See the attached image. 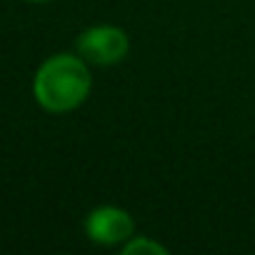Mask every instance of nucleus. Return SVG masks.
Listing matches in <instances>:
<instances>
[{
  "label": "nucleus",
  "instance_id": "nucleus-1",
  "mask_svg": "<svg viewBox=\"0 0 255 255\" xmlns=\"http://www.w3.org/2000/svg\"><path fill=\"white\" fill-rule=\"evenodd\" d=\"M90 73L75 55H55L35 75V98L45 110L65 113L78 108L90 93Z\"/></svg>",
  "mask_w": 255,
  "mask_h": 255
},
{
  "label": "nucleus",
  "instance_id": "nucleus-2",
  "mask_svg": "<svg viewBox=\"0 0 255 255\" xmlns=\"http://www.w3.org/2000/svg\"><path fill=\"white\" fill-rule=\"evenodd\" d=\"M78 53L95 65H113L128 55V38L120 28L98 25L78 38Z\"/></svg>",
  "mask_w": 255,
  "mask_h": 255
},
{
  "label": "nucleus",
  "instance_id": "nucleus-3",
  "mask_svg": "<svg viewBox=\"0 0 255 255\" xmlns=\"http://www.w3.org/2000/svg\"><path fill=\"white\" fill-rule=\"evenodd\" d=\"M133 228H135L133 218L125 210L113 208V205L93 210L88 215V223H85V230H88L90 240H95L100 245H118L128 238H133Z\"/></svg>",
  "mask_w": 255,
  "mask_h": 255
},
{
  "label": "nucleus",
  "instance_id": "nucleus-4",
  "mask_svg": "<svg viewBox=\"0 0 255 255\" xmlns=\"http://www.w3.org/2000/svg\"><path fill=\"white\" fill-rule=\"evenodd\" d=\"M125 255H143V253H150V255H165L168 250L163 245H158L155 240H148V238H138V240H130L125 248H123Z\"/></svg>",
  "mask_w": 255,
  "mask_h": 255
}]
</instances>
